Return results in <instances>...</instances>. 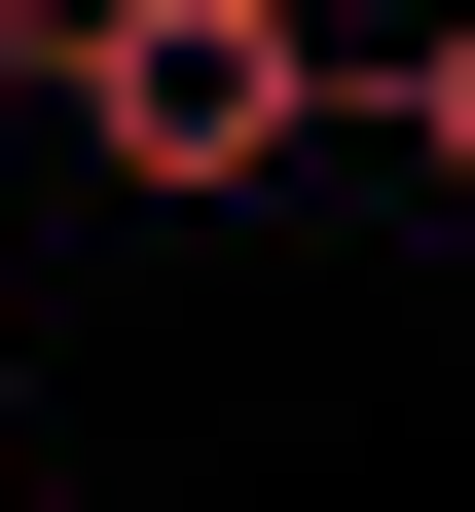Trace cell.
<instances>
[{"mask_svg":"<svg viewBox=\"0 0 475 512\" xmlns=\"http://www.w3.org/2000/svg\"><path fill=\"white\" fill-rule=\"evenodd\" d=\"M37 110H74L147 220H256V183L329 147V37L293 0H37Z\"/></svg>","mask_w":475,"mask_h":512,"instance_id":"obj_1","label":"cell"},{"mask_svg":"<svg viewBox=\"0 0 475 512\" xmlns=\"http://www.w3.org/2000/svg\"><path fill=\"white\" fill-rule=\"evenodd\" d=\"M402 147H439V183H475V0H439V37H402Z\"/></svg>","mask_w":475,"mask_h":512,"instance_id":"obj_2","label":"cell"},{"mask_svg":"<svg viewBox=\"0 0 475 512\" xmlns=\"http://www.w3.org/2000/svg\"><path fill=\"white\" fill-rule=\"evenodd\" d=\"M0 110H37V0H0Z\"/></svg>","mask_w":475,"mask_h":512,"instance_id":"obj_3","label":"cell"},{"mask_svg":"<svg viewBox=\"0 0 475 512\" xmlns=\"http://www.w3.org/2000/svg\"><path fill=\"white\" fill-rule=\"evenodd\" d=\"M293 37H366V0H293Z\"/></svg>","mask_w":475,"mask_h":512,"instance_id":"obj_4","label":"cell"}]
</instances>
